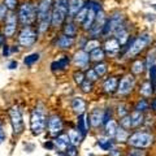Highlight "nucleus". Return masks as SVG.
Segmentation results:
<instances>
[{
	"label": "nucleus",
	"instance_id": "obj_31",
	"mask_svg": "<svg viewBox=\"0 0 156 156\" xmlns=\"http://www.w3.org/2000/svg\"><path fill=\"white\" fill-rule=\"evenodd\" d=\"M76 34H77V26L73 22H66L64 26V35L74 38Z\"/></svg>",
	"mask_w": 156,
	"mask_h": 156
},
{
	"label": "nucleus",
	"instance_id": "obj_21",
	"mask_svg": "<svg viewBox=\"0 0 156 156\" xmlns=\"http://www.w3.org/2000/svg\"><path fill=\"white\" fill-rule=\"evenodd\" d=\"M117 86H119V80L116 77H109L103 82V90L107 94H112L117 90Z\"/></svg>",
	"mask_w": 156,
	"mask_h": 156
},
{
	"label": "nucleus",
	"instance_id": "obj_6",
	"mask_svg": "<svg viewBox=\"0 0 156 156\" xmlns=\"http://www.w3.org/2000/svg\"><path fill=\"white\" fill-rule=\"evenodd\" d=\"M9 113V119H11V125H12V130H13V135H21L25 130V125H23V120H22V113L18 105H13L11 109L8 111Z\"/></svg>",
	"mask_w": 156,
	"mask_h": 156
},
{
	"label": "nucleus",
	"instance_id": "obj_1",
	"mask_svg": "<svg viewBox=\"0 0 156 156\" xmlns=\"http://www.w3.org/2000/svg\"><path fill=\"white\" fill-rule=\"evenodd\" d=\"M55 0H41L37 5V21L38 34H44L51 26V13Z\"/></svg>",
	"mask_w": 156,
	"mask_h": 156
},
{
	"label": "nucleus",
	"instance_id": "obj_16",
	"mask_svg": "<svg viewBox=\"0 0 156 156\" xmlns=\"http://www.w3.org/2000/svg\"><path fill=\"white\" fill-rule=\"evenodd\" d=\"M89 128H90V122H89V119H87V115L86 113L80 115L77 119V130L83 136H86Z\"/></svg>",
	"mask_w": 156,
	"mask_h": 156
},
{
	"label": "nucleus",
	"instance_id": "obj_11",
	"mask_svg": "<svg viewBox=\"0 0 156 156\" xmlns=\"http://www.w3.org/2000/svg\"><path fill=\"white\" fill-rule=\"evenodd\" d=\"M122 18H124V17H122V14L116 13L115 16H112L109 20H107V21H105V25H104V29H103V31H101V34H103V35H108V34L113 33L120 25H122Z\"/></svg>",
	"mask_w": 156,
	"mask_h": 156
},
{
	"label": "nucleus",
	"instance_id": "obj_30",
	"mask_svg": "<svg viewBox=\"0 0 156 156\" xmlns=\"http://www.w3.org/2000/svg\"><path fill=\"white\" fill-rule=\"evenodd\" d=\"M150 108V103L146 99H139L134 105V111L140 112V113H144L146 111H148Z\"/></svg>",
	"mask_w": 156,
	"mask_h": 156
},
{
	"label": "nucleus",
	"instance_id": "obj_24",
	"mask_svg": "<svg viewBox=\"0 0 156 156\" xmlns=\"http://www.w3.org/2000/svg\"><path fill=\"white\" fill-rule=\"evenodd\" d=\"M98 146L103 151H109L111 148L115 147V140L112 138H108V136H101L98 139Z\"/></svg>",
	"mask_w": 156,
	"mask_h": 156
},
{
	"label": "nucleus",
	"instance_id": "obj_47",
	"mask_svg": "<svg viewBox=\"0 0 156 156\" xmlns=\"http://www.w3.org/2000/svg\"><path fill=\"white\" fill-rule=\"evenodd\" d=\"M148 70H150V80H151L150 82L155 86V83H156V66H155V65L151 66Z\"/></svg>",
	"mask_w": 156,
	"mask_h": 156
},
{
	"label": "nucleus",
	"instance_id": "obj_15",
	"mask_svg": "<svg viewBox=\"0 0 156 156\" xmlns=\"http://www.w3.org/2000/svg\"><path fill=\"white\" fill-rule=\"evenodd\" d=\"M72 109L78 116L82 115V113H86V101H85L83 98H81V96L73 98L72 99Z\"/></svg>",
	"mask_w": 156,
	"mask_h": 156
},
{
	"label": "nucleus",
	"instance_id": "obj_38",
	"mask_svg": "<svg viewBox=\"0 0 156 156\" xmlns=\"http://www.w3.org/2000/svg\"><path fill=\"white\" fill-rule=\"evenodd\" d=\"M87 11H89V8H87V5H83V8H82L81 11L78 12V13L76 14V16H74L76 21H77V22H83V20H85L86 14H87Z\"/></svg>",
	"mask_w": 156,
	"mask_h": 156
},
{
	"label": "nucleus",
	"instance_id": "obj_44",
	"mask_svg": "<svg viewBox=\"0 0 156 156\" xmlns=\"http://www.w3.org/2000/svg\"><path fill=\"white\" fill-rule=\"evenodd\" d=\"M81 89H82V91L83 92H86V94H89V92H91V90H92V82H90V81H83V83L81 85Z\"/></svg>",
	"mask_w": 156,
	"mask_h": 156
},
{
	"label": "nucleus",
	"instance_id": "obj_7",
	"mask_svg": "<svg viewBox=\"0 0 156 156\" xmlns=\"http://www.w3.org/2000/svg\"><path fill=\"white\" fill-rule=\"evenodd\" d=\"M37 39H38V33L35 29H33L31 26H23L21 31L18 33L17 42L21 47L29 48L37 42Z\"/></svg>",
	"mask_w": 156,
	"mask_h": 156
},
{
	"label": "nucleus",
	"instance_id": "obj_49",
	"mask_svg": "<svg viewBox=\"0 0 156 156\" xmlns=\"http://www.w3.org/2000/svg\"><path fill=\"white\" fill-rule=\"evenodd\" d=\"M5 138H7V134H5V130H4V124H3V121L0 120V144L5 140Z\"/></svg>",
	"mask_w": 156,
	"mask_h": 156
},
{
	"label": "nucleus",
	"instance_id": "obj_40",
	"mask_svg": "<svg viewBox=\"0 0 156 156\" xmlns=\"http://www.w3.org/2000/svg\"><path fill=\"white\" fill-rule=\"evenodd\" d=\"M94 72L98 74V77L104 76L105 73H107V65L103 64V62H100V64H96L95 68H94Z\"/></svg>",
	"mask_w": 156,
	"mask_h": 156
},
{
	"label": "nucleus",
	"instance_id": "obj_23",
	"mask_svg": "<svg viewBox=\"0 0 156 156\" xmlns=\"http://www.w3.org/2000/svg\"><path fill=\"white\" fill-rule=\"evenodd\" d=\"M154 89L155 86L151 83L150 81H146L140 85V89H139V94L142 95L143 98H151L154 95Z\"/></svg>",
	"mask_w": 156,
	"mask_h": 156
},
{
	"label": "nucleus",
	"instance_id": "obj_5",
	"mask_svg": "<svg viewBox=\"0 0 156 156\" xmlns=\"http://www.w3.org/2000/svg\"><path fill=\"white\" fill-rule=\"evenodd\" d=\"M68 14V0H55L53 2V8L51 13V26L60 27L62 26Z\"/></svg>",
	"mask_w": 156,
	"mask_h": 156
},
{
	"label": "nucleus",
	"instance_id": "obj_45",
	"mask_svg": "<svg viewBox=\"0 0 156 156\" xmlns=\"http://www.w3.org/2000/svg\"><path fill=\"white\" fill-rule=\"evenodd\" d=\"M86 77H87V81H90V82H95L98 78H99L96 73L94 72V69H89V70H87L86 72Z\"/></svg>",
	"mask_w": 156,
	"mask_h": 156
},
{
	"label": "nucleus",
	"instance_id": "obj_32",
	"mask_svg": "<svg viewBox=\"0 0 156 156\" xmlns=\"http://www.w3.org/2000/svg\"><path fill=\"white\" fill-rule=\"evenodd\" d=\"M99 47H100V42L96 41V39H91V41H89L85 44L83 51L89 53V52H92L94 50H96V48H99Z\"/></svg>",
	"mask_w": 156,
	"mask_h": 156
},
{
	"label": "nucleus",
	"instance_id": "obj_53",
	"mask_svg": "<svg viewBox=\"0 0 156 156\" xmlns=\"http://www.w3.org/2000/svg\"><path fill=\"white\" fill-rule=\"evenodd\" d=\"M4 44H5V37H4L3 31L0 30V48H3Z\"/></svg>",
	"mask_w": 156,
	"mask_h": 156
},
{
	"label": "nucleus",
	"instance_id": "obj_34",
	"mask_svg": "<svg viewBox=\"0 0 156 156\" xmlns=\"http://www.w3.org/2000/svg\"><path fill=\"white\" fill-rule=\"evenodd\" d=\"M144 68V62L142 60H136L131 66V72H133V74H140V73H143Z\"/></svg>",
	"mask_w": 156,
	"mask_h": 156
},
{
	"label": "nucleus",
	"instance_id": "obj_54",
	"mask_svg": "<svg viewBox=\"0 0 156 156\" xmlns=\"http://www.w3.org/2000/svg\"><path fill=\"white\" fill-rule=\"evenodd\" d=\"M8 68H9V69H14V68H17V61H12V62H9Z\"/></svg>",
	"mask_w": 156,
	"mask_h": 156
},
{
	"label": "nucleus",
	"instance_id": "obj_50",
	"mask_svg": "<svg viewBox=\"0 0 156 156\" xmlns=\"http://www.w3.org/2000/svg\"><path fill=\"white\" fill-rule=\"evenodd\" d=\"M108 152H109V156H121V155H122V150L113 147V148H111Z\"/></svg>",
	"mask_w": 156,
	"mask_h": 156
},
{
	"label": "nucleus",
	"instance_id": "obj_10",
	"mask_svg": "<svg viewBox=\"0 0 156 156\" xmlns=\"http://www.w3.org/2000/svg\"><path fill=\"white\" fill-rule=\"evenodd\" d=\"M150 42H151V35H150V34H143V35H140L139 38H136L135 41L131 43V46L129 47L126 56L130 57V56L138 55L140 51H143V50H144V47L147 46Z\"/></svg>",
	"mask_w": 156,
	"mask_h": 156
},
{
	"label": "nucleus",
	"instance_id": "obj_20",
	"mask_svg": "<svg viewBox=\"0 0 156 156\" xmlns=\"http://www.w3.org/2000/svg\"><path fill=\"white\" fill-rule=\"evenodd\" d=\"M89 8V7H87ZM95 17H96V12L94 11V9H91L89 8V11H87V14H86V17L83 20V22H82V29L83 30H90L91 26L94 25V22H95Z\"/></svg>",
	"mask_w": 156,
	"mask_h": 156
},
{
	"label": "nucleus",
	"instance_id": "obj_26",
	"mask_svg": "<svg viewBox=\"0 0 156 156\" xmlns=\"http://www.w3.org/2000/svg\"><path fill=\"white\" fill-rule=\"evenodd\" d=\"M69 57L68 56H61L60 58H57L56 61L52 62V70H60V69H65V68H68V65H69Z\"/></svg>",
	"mask_w": 156,
	"mask_h": 156
},
{
	"label": "nucleus",
	"instance_id": "obj_35",
	"mask_svg": "<svg viewBox=\"0 0 156 156\" xmlns=\"http://www.w3.org/2000/svg\"><path fill=\"white\" fill-rule=\"evenodd\" d=\"M125 156H148V152L146 150H142V148H133V147H130Z\"/></svg>",
	"mask_w": 156,
	"mask_h": 156
},
{
	"label": "nucleus",
	"instance_id": "obj_29",
	"mask_svg": "<svg viewBox=\"0 0 156 156\" xmlns=\"http://www.w3.org/2000/svg\"><path fill=\"white\" fill-rule=\"evenodd\" d=\"M120 47H121L120 42L117 41L116 38H111V39H108V41L105 42V44H104V50H105L107 52L112 53V52L119 51V50H120Z\"/></svg>",
	"mask_w": 156,
	"mask_h": 156
},
{
	"label": "nucleus",
	"instance_id": "obj_12",
	"mask_svg": "<svg viewBox=\"0 0 156 156\" xmlns=\"http://www.w3.org/2000/svg\"><path fill=\"white\" fill-rule=\"evenodd\" d=\"M133 87H134V78H133V76L128 74L119 82V86H117L116 91L119 95H128L131 92Z\"/></svg>",
	"mask_w": 156,
	"mask_h": 156
},
{
	"label": "nucleus",
	"instance_id": "obj_33",
	"mask_svg": "<svg viewBox=\"0 0 156 156\" xmlns=\"http://www.w3.org/2000/svg\"><path fill=\"white\" fill-rule=\"evenodd\" d=\"M38 60H39V53L34 52V53H30V55H27L25 58H23V62H25V65L31 66V65L35 64Z\"/></svg>",
	"mask_w": 156,
	"mask_h": 156
},
{
	"label": "nucleus",
	"instance_id": "obj_52",
	"mask_svg": "<svg viewBox=\"0 0 156 156\" xmlns=\"http://www.w3.org/2000/svg\"><path fill=\"white\" fill-rule=\"evenodd\" d=\"M43 147L47 148V150H55V146H53L52 140H48V142H46L44 144H43Z\"/></svg>",
	"mask_w": 156,
	"mask_h": 156
},
{
	"label": "nucleus",
	"instance_id": "obj_56",
	"mask_svg": "<svg viewBox=\"0 0 156 156\" xmlns=\"http://www.w3.org/2000/svg\"><path fill=\"white\" fill-rule=\"evenodd\" d=\"M154 9H155V11H156V4H154Z\"/></svg>",
	"mask_w": 156,
	"mask_h": 156
},
{
	"label": "nucleus",
	"instance_id": "obj_43",
	"mask_svg": "<svg viewBox=\"0 0 156 156\" xmlns=\"http://www.w3.org/2000/svg\"><path fill=\"white\" fill-rule=\"evenodd\" d=\"M8 12L9 11L7 9V7L4 5V3H0V23L4 22V20H5Z\"/></svg>",
	"mask_w": 156,
	"mask_h": 156
},
{
	"label": "nucleus",
	"instance_id": "obj_55",
	"mask_svg": "<svg viewBox=\"0 0 156 156\" xmlns=\"http://www.w3.org/2000/svg\"><path fill=\"white\" fill-rule=\"evenodd\" d=\"M151 108H152V109L156 112V98L152 100V103H151Z\"/></svg>",
	"mask_w": 156,
	"mask_h": 156
},
{
	"label": "nucleus",
	"instance_id": "obj_2",
	"mask_svg": "<svg viewBox=\"0 0 156 156\" xmlns=\"http://www.w3.org/2000/svg\"><path fill=\"white\" fill-rule=\"evenodd\" d=\"M47 113L43 104H38L30 115V130L34 135H41L47 128Z\"/></svg>",
	"mask_w": 156,
	"mask_h": 156
},
{
	"label": "nucleus",
	"instance_id": "obj_17",
	"mask_svg": "<svg viewBox=\"0 0 156 156\" xmlns=\"http://www.w3.org/2000/svg\"><path fill=\"white\" fill-rule=\"evenodd\" d=\"M83 0H68V14L69 17H74L83 8Z\"/></svg>",
	"mask_w": 156,
	"mask_h": 156
},
{
	"label": "nucleus",
	"instance_id": "obj_27",
	"mask_svg": "<svg viewBox=\"0 0 156 156\" xmlns=\"http://www.w3.org/2000/svg\"><path fill=\"white\" fill-rule=\"evenodd\" d=\"M119 128V125L115 120H109L108 122L105 124L104 126V130H105V136H108V138H115V134H116V130Z\"/></svg>",
	"mask_w": 156,
	"mask_h": 156
},
{
	"label": "nucleus",
	"instance_id": "obj_19",
	"mask_svg": "<svg viewBox=\"0 0 156 156\" xmlns=\"http://www.w3.org/2000/svg\"><path fill=\"white\" fill-rule=\"evenodd\" d=\"M73 44H74V38L72 37L61 35L56 41V47L60 48V50H69L70 47H73Z\"/></svg>",
	"mask_w": 156,
	"mask_h": 156
},
{
	"label": "nucleus",
	"instance_id": "obj_3",
	"mask_svg": "<svg viewBox=\"0 0 156 156\" xmlns=\"http://www.w3.org/2000/svg\"><path fill=\"white\" fill-rule=\"evenodd\" d=\"M17 18L18 23H21L22 27L30 26L37 21V5L31 2H23L21 5H18Z\"/></svg>",
	"mask_w": 156,
	"mask_h": 156
},
{
	"label": "nucleus",
	"instance_id": "obj_22",
	"mask_svg": "<svg viewBox=\"0 0 156 156\" xmlns=\"http://www.w3.org/2000/svg\"><path fill=\"white\" fill-rule=\"evenodd\" d=\"M68 136H69L70 144L72 146H76V147H78V146L82 143L83 138H85V136L82 135L77 129H70L69 131H68Z\"/></svg>",
	"mask_w": 156,
	"mask_h": 156
},
{
	"label": "nucleus",
	"instance_id": "obj_25",
	"mask_svg": "<svg viewBox=\"0 0 156 156\" xmlns=\"http://www.w3.org/2000/svg\"><path fill=\"white\" fill-rule=\"evenodd\" d=\"M129 115L131 117V128H139V126L143 124V121H144V115L143 113L133 111Z\"/></svg>",
	"mask_w": 156,
	"mask_h": 156
},
{
	"label": "nucleus",
	"instance_id": "obj_14",
	"mask_svg": "<svg viewBox=\"0 0 156 156\" xmlns=\"http://www.w3.org/2000/svg\"><path fill=\"white\" fill-rule=\"evenodd\" d=\"M103 116H104V111L103 109L95 108L90 113V116H87L90 126H92V128H99V126L103 124Z\"/></svg>",
	"mask_w": 156,
	"mask_h": 156
},
{
	"label": "nucleus",
	"instance_id": "obj_51",
	"mask_svg": "<svg viewBox=\"0 0 156 156\" xmlns=\"http://www.w3.org/2000/svg\"><path fill=\"white\" fill-rule=\"evenodd\" d=\"M9 53H11V47L8 44H4L3 46V55L4 56H9Z\"/></svg>",
	"mask_w": 156,
	"mask_h": 156
},
{
	"label": "nucleus",
	"instance_id": "obj_42",
	"mask_svg": "<svg viewBox=\"0 0 156 156\" xmlns=\"http://www.w3.org/2000/svg\"><path fill=\"white\" fill-rule=\"evenodd\" d=\"M78 155H80L78 148L76 147V146H72V144L65 150V152L62 154V156H78Z\"/></svg>",
	"mask_w": 156,
	"mask_h": 156
},
{
	"label": "nucleus",
	"instance_id": "obj_13",
	"mask_svg": "<svg viewBox=\"0 0 156 156\" xmlns=\"http://www.w3.org/2000/svg\"><path fill=\"white\" fill-rule=\"evenodd\" d=\"M53 142V146H55V148L58 151V154L62 156V154L65 152V150L70 146V140H69V136L68 134L65 133H61L60 135L55 136V139L52 140Z\"/></svg>",
	"mask_w": 156,
	"mask_h": 156
},
{
	"label": "nucleus",
	"instance_id": "obj_37",
	"mask_svg": "<svg viewBox=\"0 0 156 156\" xmlns=\"http://www.w3.org/2000/svg\"><path fill=\"white\" fill-rule=\"evenodd\" d=\"M120 128H122L125 130H130L131 129V117L130 115L122 117V119L120 120Z\"/></svg>",
	"mask_w": 156,
	"mask_h": 156
},
{
	"label": "nucleus",
	"instance_id": "obj_18",
	"mask_svg": "<svg viewBox=\"0 0 156 156\" xmlns=\"http://www.w3.org/2000/svg\"><path fill=\"white\" fill-rule=\"evenodd\" d=\"M73 61L77 66H86L90 61V55L87 52H85L83 50L77 51L74 53V57H73Z\"/></svg>",
	"mask_w": 156,
	"mask_h": 156
},
{
	"label": "nucleus",
	"instance_id": "obj_39",
	"mask_svg": "<svg viewBox=\"0 0 156 156\" xmlns=\"http://www.w3.org/2000/svg\"><path fill=\"white\" fill-rule=\"evenodd\" d=\"M4 5L9 12H14V9L18 8V0H4Z\"/></svg>",
	"mask_w": 156,
	"mask_h": 156
},
{
	"label": "nucleus",
	"instance_id": "obj_28",
	"mask_svg": "<svg viewBox=\"0 0 156 156\" xmlns=\"http://www.w3.org/2000/svg\"><path fill=\"white\" fill-rule=\"evenodd\" d=\"M129 131L128 130H125L122 128H117L116 130V134H115V140L117 143H126L128 142V138H129Z\"/></svg>",
	"mask_w": 156,
	"mask_h": 156
},
{
	"label": "nucleus",
	"instance_id": "obj_36",
	"mask_svg": "<svg viewBox=\"0 0 156 156\" xmlns=\"http://www.w3.org/2000/svg\"><path fill=\"white\" fill-rule=\"evenodd\" d=\"M90 58L94 61H100L104 58V51L101 50V48H96V50H94L91 53H90Z\"/></svg>",
	"mask_w": 156,
	"mask_h": 156
},
{
	"label": "nucleus",
	"instance_id": "obj_9",
	"mask_svg": "<svg viewBox=\"0 0 156 156\" xmlns=\"http://www.w3.org/2000/svg\"><path fill=\"white\" fill-rule=\"evenodd\" d=\"M48 133L52 136H57L64 130V121L58 115H51L47 119V128Z\"/></svg>",
	"mask_w": 156,
	"mask_h": 156
},
{
	"label": "nucleus",
	"instance_id": "obj_48",
	"mask_svg": "<svg viewBox=\"0 0 156 156\" xmlns=\"http://www.w3.org/2000/svg\"><path fill=\"white\" fill-rule=\"evenodd\" d=\"M155 55H156L155 52H150L148 53V56H147V66H146L147 69H150L151 66H154V62H155V58H156Z\"/></svg>",
	"mask_w": 156,
	"mask_h": 156
},
{
	"label": "nucleus",
	"instance_id": "obj_8",
	"mask_svg": "<svg viewBox=\"0 0 156 156\" xmlns=\"http://www.w3.org/2000/svg\"><path fill=\"white\" fill-rule=\"evenodd\" d=\"M18 27V18L16 12H8L5 20L3 22V34L7 38H13V35L16 34Z\"/></svg>",
	"mask_w": 156,
	"mask_h": 156
},
{
	"label": "nucleus",
	"instance_id": "obj_46",
	"mask_svg": "<svg viewBox=\"0 0 156 156\" xmlns=\"http://www.w3.org/2000/svg\"><path fill=\"white\" fill-rule=\"evenodd\" d=\"M73 77H74V81H76V83L77 85H82V83H83V81H85V76H83V73H82V72H77V73H74V76H73Z\"/></svg>",
	"mask_w": 156,
	"mask_h": 156
},
{
	"label": "nucleus",
	"instance_id": "obj_4",
	"mask_svg": "<svg viewBox=\"0 0 156 156\" xmlns=\"http://www.w3.org/2000/svg\"><path fill=\"white\" fill-rule=\"evenodd\" d=\"M126 143L129 144V147L133 148L147 150L155 143V136L147 131H135V133L129 135Z\"/></svg>",
	"mask_w": 156,
	"mask_h": 156
},
{
	"label": "nucleus",
	"instance_id": "obj_41",
	"mask_svg": "<svg viewBox=\"0 0 156 156\" xmlns=\"http://www.w3.org/2000/svg\"><path fill=\"white\" fill-rule=\"evenodd\" d=\"M129 107L126 104H120L119 107H117V115L120 116V119H122V117L128 116L129 115Z\"/></svg>",
	"mask_w": 156,
	"mask_h": 156
}]
</instances>
